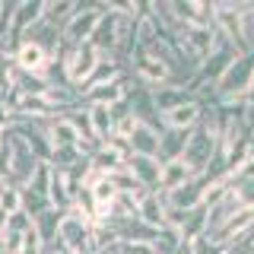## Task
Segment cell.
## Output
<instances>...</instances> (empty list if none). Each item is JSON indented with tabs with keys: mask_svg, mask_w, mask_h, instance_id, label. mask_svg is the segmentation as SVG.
Listing matches in <instances>:
<instances>
[{
	"mask_svg": "<svg viewBox=\"0 0 254 254\" xmlns=\"http://www.w3.org/2000/svg\"><path fill=\"white\" fill-rule=\"evenodd\" d=\"M165 197V206H172V210H181V213H194L197 206L203 200V178L197 175L194 181H188V185L175 188V190H162Z\"/></svg>",
	"mask_w": 254,
	"mask_h": 254,
	"instance_id": "cell-6",
	"label": "cell"
},
{
	"mask_svg": "<svg viewBox=\"0 0 254 254\" xmlns=\"http://www.w3.org/2000/svg\"><path fill=\"white\" fill-rule=\"evenodd\" d=\"M124 169L133 175V181L143 190H159V178H162V162L156 156H130Z\"/></svg>",
	"mask_w": 254,
	"mask_h": 254,
	"instance_id": "cell-5",
	"label": "cell"
},
{
	"mask_svg": "<svg viewBox=\"0 0 254 254\" xmlns=\"http://www.w3.org/2000/svg\"><path fill=\"white\" fill-rule=\"evenodd\" d=\"M26 248V235L16 232V229H3L0 232V254H22Z\"/></svg>",
	"mask_w": 254,
	"mask_h": 254,
	"instance_id": "cell-22",
	"label": "cell"
},
{
	"mask_svg": "<svg viewBox=\"0 0 254 254\" xmlns=\"http://www.w3.org/2000/svg\"><path fill=\"white\" fill-rule=\"evenodd\" d=\"M185 251L188 254H226L222 245H216L213 238H206V235H200V238H194L190 245H185Z\"/></svg>",
	"mask_w": 254,
	"mask_h": 254,
	"instance_id": "cell-23",
	"label": "cell"
},
{
	"mask_svg": "<svg viewBox=\"0 0 254 254\" xmlns=\"http://www.w3.org/2000/svg\"><path fill=\"white\" fill-rule=\"evenodd\" d=\"M137 219L162 232L165 229V197H162V190H146V194L140 197L137 200Z\"/></svg>",
	"mask_w": 254,
	"mask_h": 254,
	"instance_id": "cell-9",
	"label": "cell"
},
{
	"mask_svg": "<svg viewBox=\"0 0 254 254\" xmlns=\"http://www.w3.org/2000/svg\"><path fill=\"white\" fill-rule=\"evenodd\" d=\"M16 61H13V54H3L0 51V95H6L13 89V83H16Z\"/></svg>",
	"mask_w": 254,
	"mask_h": 254,
	"instance_id": "cell-21",
	"label": "cell"
},
{
	"mask_svg": "<svg viewBox=\"0 0 254 254\" xmlns=\"http://www.w3.org/2000/svg\"><path fill=\"white\" fill-rule=\"evenodd\" d=\"M102 13H105V3H79L76 6V13L70 16L67 22H64V29H61V42L67 45V48H79V45H86L92 38V32H95V22L102 19Z\"/></svg>",
	"mask_w": 254,
	"mask_h": 254,
	"instance_id": "cell-2",
	"label": "cell"
},
{
	"mask_svg": "<svg viewBox=\"0 0 254 254\" xmlns=\"http://www.w3.org/2000/svg\"><path fill=\"white\" fill-rule=\"evenodd\" d=\"M197 175L190 172V165L185 159H175V162H165L162 165V178H159V190H175L181 185H188V181H194Z\"/></svg>",
	"mask_w": 254,
	"mask_h": 254,
	"instance_id": "cell-15",
	"label": "cell"
},
{
	"mask_svg": "<svg viewBox=\"0 0 254 254\" xmlns=\"http://www.w3.org/2000/svg\"><path fill=\"white\" fill-rule=\"evenodd\" d=\"M13 61H16V67H19L22 73H48V67L54 64L51 54H48L42 45L29 42V38L19 45V51L13 54Z\"/></svg>",
	"mask_w": 254,
	"mask_h": 254,
	"instance_id": "cell-8",
	"label": "cell"
},
{
	"mask_svg": "<svg viewBox=\"0 0 254 254\" xmlns=\"http://www.w3.org/2000/svg\"><path fill=\"white\" fill-rule=\"evenodd\" d=\"M127 83H130V76H118L111 79V83H102V86H92V89H86L79 99H83V105H118V102H124L127 95Z\"/></svg>",
	"mask_w": 254,
	"mask_h": 254,
	"instance_id": "cell-7",
	"label": "cell"
},
{
	"mask_svg": "<svg viewBox=\"0 0 254 254\" xmlns=\"http://www.w3.org/2000/svg\"><path fill=\"white\" fill-rule=\"evenodd\" d=\"M159 137H162V130H159V127L137 121V127L130 130L127 143H130L133 156H156V153H159Z\"/></svg>",
	"mask_w": 254,
	"mask_h": 254,
	"instance_id": "cell-11",
	"label": "cell"
},
{
	"mask_svg": "<svg viewBox=\"0 0 254 254\" xmlns=\"http://www.w3.org/2000/svg\"><path fill=\"white\" fill-rule=\"evenodd\" d=\"M79 3H70V0H54V3H45V22L54 29H64V22L76 13Z\"/></svg>",
	"mask_w": 254,
	"mask_h": 254,
	"instance_id": "cell-19",
	"label": "cell"
},
{
	"mask_svg": "<svg viewBox=\"0 0 254 254\" xmlns=\"http://www.w3.org/2000/svg\"><path fill=\"white\" fill-rule=\"evenodd\" d=\"M6 219H10V213H6V210H3V206H0V229H3V226H6Z\"/></svg>",
	"mask_w": 254,
	"mask_h": 254,
	"instance_id": "cell-27",
	"label": "cell"
},
{
	"mask_svg": "<svg viewBox=\"0 0 254 254\" xmlns=\"http://www.w3.org/2000/svg\"><path fill=\"white\" fill-rule=\"evenodd\" d=\"M10 118H13V111L3 105V102H0V133L6 130V127H10Z\"/></svg>",
	"mask_w": 254,
	"mask_h": 254,
	"instance_id": "cell-25",
	"label": "cell"
},
{
	"mask_svg": "<svg viewBox=\"0 0 254 254\" xmlns=\"http://www.w3.org/2000/svg\"><path fill=\"white\" fill-rule=\"evenodd\" d=\"M89 121H92L95 137H99L102 143L115 133V118H111V108L108 105H89Z\"/></svg>",
	"mask_w": 254,
	"mask_h": 254,
	"instance_id": "cell-17",
	"label": "cell"
},
{
	"mask_svg": "<svg viewBox=\"0 0 254 254\" xmlns=\"http://www.w3.org/2000/svg\"><path fill=\"white\" fill-rule=\"evenodd\" d=\"M16 70H19V67H16ZM48 86H51V83H48L45 73H22V70H19V73H16L13 89H19L22 95H45Z\"/></svg>",
	"mask_w": 254,
	"mask_h": 254,
	"instance_id": "cell-18",
	"label": "cell"
},
{
	"mask_svg": "<svg viewBox=\"0 0 254 254\" xmlns=\"http://www.w3.org/2000/svg\"><path fill=\"white\" fill-rule=\"evenodd\" d=\"M45 254H67V251H64L61 245H51V248H45Z\"/></svg>",
	"mask_w": 254,
	"mask_h": 254,
	"instance_id": "cell-26",
	"label": "cell"
},
{
	"mask_svg": "<svg viewBox=\"0 0 254 254\" xmlns=\"http://www.w3.org/2000/svg\"><path fill=\"white\" fill-rule=\"evenodd\" d=\"M124 169V159L115 153V149H108V146H102L99 153L92 156V172L95 175H115V172H121Z\"/></svg>",
	"mask_w": 254,
	"mask_h": 254,
	"instance_id": "cell-20",
	"label": "cell"
},
{
	"mask_svg": "<svg viewBox=\"0 0 254 254\" xmlns=\"http://www.w3.org/2000/svg\"><path fill=\"white\" fill-rule=\"evenodd\" d=\"M6 133H10V146H13V162H10V175H6V181L16 185V188H26L42 162H38V156L29 149V143L22 137H16L13 130H6Z\"/></svg>",
	"mask_w": 254,
	"mask_h": 254,
	"instance_id": "cell-4",
	"label": "cell"
},
{
	"mask_svg": "<svg viewBox=\"0 0 254 254\" xmlns=\"http://www.w3.org/2000/svg\"><path fill=\"white\" fill-rule=\"evenodd\" d=\"M3 229H16V232H22V235H29L32 232V229H35V222H32L29 216H26V213H10V219H6V226Z\"/></svg>",
	"mask_w": 254,
	"mask_h": 254,
	"instance_id": "cell-24",
	"label": "cell"
},
{
	"mask_svg": "<svg viewBox=\"0 0 254 254\" xmlns=\"http://www.w3.org/2000/svg\"><path fill=\"white\" fill-rule=\"evenodd\" d=\"M124 19H127V16H118V13H111L108 6H105L102 19L95 22V32H92L89 45L99 51L102 61H105V58H115V61H118V48H121V26H124Z\"/></svg>",
	"mask_w": 254,
	"mask_h": 254,
	"instance_id": "cell-3",
	"label": "cell"
},
{
	"mask_svg": "<svg viewBox=\"0 0 254 254\" xmlns=\"http://www.w3.org/2000/svg\"><path fill=\"white\" fill-rule=\"evenodd\" d=\"M45 137H48V143H51V149L79 146V137H76L73 124L67 121V115H61V118H51V121H45Z\"/></svg>",
	"mask_w": 254,
	"mask_h": 254,
	"instance_id": "cell-12",
	"label": "cell"
},
{
	"mask_svg": "<svg viewBox=\"0 0 254 254\" xmlns=\"http://www.w3.org/2000/svg\"><path fill=\"white\" fill-rule=\"evenodd\" d=\"M95 229L86 216H79L76 210L64 213L61 216V232H58V245L67 254H99V245H95Z\"/></svg>",
	"mask_w": 254,
	"mask_h": 254,
	"instance_id": "cell-1",
	"label": "cell"
},
{
	"mask_svg": "<svg viewBox=\"0 0 254 254\" xmlns=\"http://www.w3.org/2000/svg\"><path fill=\"white\" fill-rule=\"evenodd\" d=\"M61 216H64V213H58V210H48V213H42V216L35 219V235H38V242H42L45 248H51V245H58Z\"/></svg>",
	"mask_w": 254,
	"mask_h": 254,
	"instance_id": "cell-16",
	"label": "cell"
},
{
	"mask_svg": "<svg viewBox=\"0 0 254 254\" xmlns=\"http://www.w3.org/2000/svg\"><path fill=\"white\" fill-rule=\"evenodd\" d=\"M0 232H3V229H0Z\"/></svg>",
	"mask_w": 254,
	"mask_h": 254,
	"instance_id": "cell-28",
	"label": "cell"
},
{
	"mask_svg": "<svg viewBox=\"0 0 254 254\" xmlns=\"http://www.w3.org/2000/svg\"><path fill=\"white\" fill-rule=\"evenodd\" d=\"M188 137L190 130H162V137H159V153L156 159L159 162H175V159L185 156V146H188Z\"/></svg>",
	"mask_w": 254,
	"mask_h": 254,
	"instance_id": "cell-14",
	"label": "cell"
},
{
	"mask_svg": "<svg viewBox=\"0 0 254 254\" xmlns=\"http://www.w3.org/2000/svg\"><path fill=\"white\" fill-rule=\"evenodd\" d=\"M153 92V108H156V115L162 118V115H169V111H175L178 105H188V102H197L194 95H190L188 86H162V89H149Z\"/></svg>",
	"mask_w": 254,
	"mask_h": 254,
	"instance_id": "cell-10",
	"label": "cell"
},
{
	"mask_svg": "<svg viewBox=\"0 0 254 254\" xmlns=\"http://www.w3.org/2000/svg\"><path fill=\"white\" fill-rule=\"evenodd\" d=\"M200 115H203V108L197 102H188V105H178L175 111L162 115V127L165 130H194L200 124Z\"/></svg>",
	"mask_w": 254,
	"mask_h": 254,
	"instance_id": "cell-13",
	"label": "cell"
}]
</instances>
